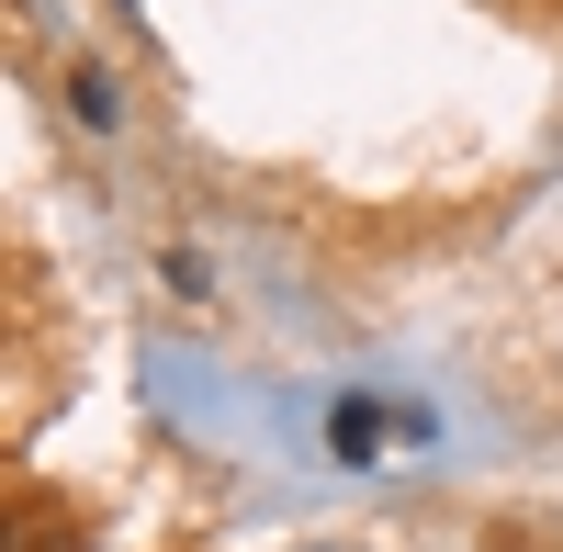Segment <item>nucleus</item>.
<instances>
[{
  "mask_svg": "<svg viewBox=\"0 0 563 552\" xmlns=\"http://www.w3.org/2000/svg\"><path fill=\"white\" fill-rule=\"evenodd\" d=\"M327 451H339V463H372V451H384V406H339V418H327Z\"/></svg>",
  "mask_w": 563,
  "mask_h": 552,
  "instance_id": "1",
  "label": "nucleus"
},
{
  "mask_svg": "<svg viewBox=\"0 0 563 552\" xmlns=\"http://www.w3.org/2000/svg\"><path fill=\"white\" fill-rule=\"evenodd\" d=\"M68 113H79L90 135H113V124H124V90H113L102 68H68Z\"/></svg>",
  "mask_w": 563,
  "mask_h": 552,
  "instance_id": "2",
  "label": "nucleus"
},
{
  "mask_svg": "<svg viewBox=\"0 0 563 552\" xmlns=\"http://www.w3.org/2000/svg\"><path fill=\"white\" fill-rule=\"evenodd\" d=\"M158 283H169L180 305H203V294H214V271H203V249H158Z\"/></svg>",
  "mask_w": 563,
  "mask_h": 552,
  "instance_id": "3",
  "label": "nucleus"
}]
</instances>
